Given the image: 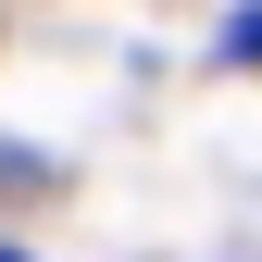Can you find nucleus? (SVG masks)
Wrapping results in <instances>:
<instances>
[{
    "label": "nucleus",
    "instance_id": "nucleus-1",
    "mask_svg": "<svg viewBox=\"0 0 262 262\" xmlns=\"http://www.w3.org/2000/svg\"><path fill=\"white\" fill-rule=\"evenodd\" d=\"M0 262H25V250H0Z\"/></svg>",
    "mask_w": 262,
    "mask_h": 262
}]
</instances>
